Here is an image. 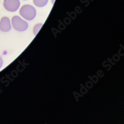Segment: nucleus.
I'll use <instances>...</instances> for the list:
<instances>
[{
  "label": "nucleus",
  "mask_w": 124,
  "mask_h": 124,
  "mask_svg": "<svg viewBox=\"0 0 124 124\" xmlns=\"http://www.w3.org/2000/svg\"><path fill=\"white\" fill-rule=\"evenodd\" d=\"M19 13L20 16L24 19L28 20H31L35 17L36 11L33 6L25 5L23 6L20 9Z\"/></svg>",
  "instance_id": "obj_1"
},
{
  "label": "nucleus",
  "mask_w": 124,
  "mask_h": 124,
  "mask_svg": "<svg viewBox=\"0 0 124 124\" xmlns=\"http://www.w3.org/2000/svg\"><path fill=\"white\" fill-rule=\"evenodd\" d=\"M12 23L14 29L18 31H24L28 27V23L17 16L13 17Z\"/></svg>",
  "instance_id": "obj_2"
},
{
  "label": "nucleus",
  "mask_w": 124,
  "mask_h": 124,
  "mask_svg": "<svg viewBox=\"0 0 124 124\" xmlns=\"http://www.w3.org/2000/svg\"><path fill=\"white\" fill-rule=\"evenodd\" d=\"M19 0H4V6L8 12H15L18 9L20 6Z\"/></svg>",
  "instance_id": "obj_3"
},
{
  "label": "nucleus",
  "mask_w": 124,
  "mask_h": 124,
  "mask_svg": "<svg viewBox=\"0 0 124 124\" xmlns=\"http://www.w3.org/2000/svg\"><path fill=\"white\" fill-rule=\"evenodd\" d=\"M11 28V24L9 18L6 16L2 17L0 22V30L3 32H8Z\"/></svg>",
  "instance_id": "obj_4"
},
{
  "label": "nucleus",
  "mask_w": 124,
  "mask_h": 124,
  "mask_svg": "<svg viewBox=\"0 0 124 124\" xmlns=\"http://www.w3.org/2000/svg\"><path fill=\"white\" fill-rule=\"evenodd\" d=\"M49 0H33V3L35 6L38 7H43L45 6Z\"/></svg>",
  "instance_id": "obj_5"
},
{
  "label": "nucleus",
  "mask_w": 124,
  "mask_h": 124,
  "mask_svg": "<svg viewBox=\"0 0 124 124\" xmlns=\"http://www.w3.org/2000/svg\"><path fill=\"white\" fill-rule=\"evenodd\" d=\"M42 26V23H39V24H36L34 27V29H33V32L34 35H36L37 33H38V31L40 30V29L41 28V26Z\"/></svg>",
  "instance_id": "obj_6"
},
{
  "label": "nucleus",
  "mask_w": 124,
  "mask_h": 124,
  "mask_svg": "<svg viewBox=\"0 0 124 124\" xmlns=\"http://www.w3.org/2000/svg\"><path fill=\"white\" fill-rule=\"evenodd\" d=\"M3 64V61L2 58L0 57V69L2 68Z\"/></svg>",
  "instance_id": "obj_7"
},
{
  "label": "nucleus",
  "mask_w": 124,
  "mask_h": 124,
  "mask_svg": "<svg viewBox=\"0 0 124 124\" xmlns=\"http://www.w3.org/2000/svg\"><path fill=\"white\" fill-rule=\"evenodd\" d=\"M55 1V0H52V4H54Z\"/></svg>",
  "instance_id": "obj_8"
},
{
  "label": "nucleus",
  "mask_w": 124,
  "mask_h": 124,
  "mask_svg": "<svg viewBox=\"0 0 124 124\" xmlns=\"http://www.w3.org/2000/svg\"><path fill=\"white\" fill-rule=\"evenodd\" d=\"M24 1H26V0H24Z\"/></svg>",
  "instance_id": "obj_9"
}]
</instances>
